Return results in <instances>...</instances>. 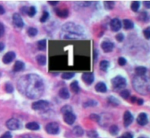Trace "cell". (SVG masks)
Here are the masks:
<instances>
[{
    "label": "cell",
    "instance_id": "obj_1",
    "mask_svg": "<svg viewBox=\"0 0 150 138\" xmlns=\"http://www.w3.org/2000/svg\"><path fill=\"white\" fill-rule=\"evenodd\" d=\"M17 88L19 92L26 97L37 99L43 94L44 83L39 75L36 74H29L19 79Z\"/></svg>",
    "mask_w": 150,
    "mask_h": 138
},
{
    "label": "cell",
    "instance_id": "obj_2",
    "mask_svg": "<svg viewBox=\"0 0 150 138\" xmlns=\"http://www.w3.org/2000/svg\"><path fill=\"white\" fill-rule=\"evenodd\" d=\"M135 89L141 94H145V92H149V79L145 76H138L134 80Z\"/></svg>",
    "mask_w": 150,
    "mask_h": 138
},
{
    "label": "cell",
    "instance_id": "obj_3",
    "mask_svg": "<svg viewBox=\"0 0 150 138\" xmlns=\"http://www.w3.org/2000/svg\"><path fill=\"white\" fill-rule=\"evenodd\" d=\"M62 30L65 33L72 34L77 35L79 37L84 33V29L81 26L77 23H72V22L64 23L62 27Z\"/></svg>",
    "mask_w": 150,
    "mask_h": 138
},
{
    "label": "cell",
    "instance_id": "obj_4",
    "mask_svg": "<svg viewBox=\"0 0 150 138\" xmlns=\"http://www.w3.org/2000/svg\"><path fill=\"white\" fill-rule=\"evenodd\" d=\"M111 84L114 90H122L127 86V80L122 76L118 75L111 80Z\"/></svg>",
    "mask_w": 150,
    "mask_h": 138
},
{
    "label": "cell",
    "instance_id": "obj_5",
    "mask_svg": "<svg viewBox=\"0 0 150 138\" xmlns=\"http://www.w3.org/2000/svg\"><path fill=\"white\" fill-rule=\"evenodd\" d=\"M45 131L49 134H57L59 132V127L56 122H50L45 126Z\"/></svg>",
    "mask_w": 150,
    "mask_h": 138
},
{
    "label": "cell",
    "instance_id": "obj_6",
    "mask_svg": "<svg viewBox=\"0 0 150 138\" xmlns=\"http://www.w3.org/2000/svg\"><path fill=\"white\" fill-rule=\"evenodd\" d=\"M6 127L10 130H17L21 127V124L18 119L10 118L6 122Z\"/></svg>",
    "mask_w": 150,
    "mask_h": 138
},
{
    "label": "cell",
    "instance_id": "obj_7",
    "mask_svg": "<svg viewBox=\"0 0 150 138\" xmlns=\"http://www.w3.org/2000/svg\"><path fill=\"white\" fill-rule=\"evenodd\" d=\"M49 102L46 100H39L32 103V108L35 111H41L44 110L49 106Z\"/></svg>",
    "mask_w": 150,
    "mask_h": 138
},
{
    "label": "cell",
    "instance_id": "obj_8",
    "mask_svg": "<svg viewBox=\"0 0 150 138\" xmlns=\"http://www.w3.org/2000/svg\"><path fill=\"white\" fill-rule=\"evenodd\" d=\"M13 23L16 27L23 28L24 26V23L23 21L21 16L18 13H14L13 15Z\"/></svg>",
    "mask_w": 150,
    "mask_h": 138
},
{
    "label": "cell",
    "instance_id": "obj_9",
    "mask_svg": "<svg viewBox=\"0 0 150 138\" xmlns=\"http://www.w3.org/2000/svg\"><path fill=\"white\" fill-rule=\"evenodd\" d=\"M110 27L113 32H119L122 28V22L119 18H114L110 22Z\"/></svg>",
    "mask_w": 150,
    "mask_h": 138
},
{
    "label": "cell",
    "instance_id": "obj_10",
    "mask_svg": "<svg viewBox=\"0 0 150 138\" xmlns=\"http://www.w3.org/2000/svg\"><path fill=\"white\" fill-rule=\"evenodd\" d=\"M16 53L13 51H9L6 53L2 58V62L5 64H8L11 63L16 58Z\"/></svg>",
    "mask_w": 150,
    "mask_h": 138
},
{
    "label": "cell",
    "instance_id": "obj_11",
    "mask_svg": "<svg viewBox=\"0 0 150 138\" xmlns=\"http://www.w3.org/2000/svg\"><path fill=\"white\" fill-rule=\"evenodd\" d=\"M64 121L68 125H73L76 120V116L73 113H68L63 115Z\"/></svg>",
    "mask_w": 150,
    "mask_h": 138
},
{
    "label": "cell",
    "instance_id": "obj_12",
    "mask_svg": "<svg viewBox=\"0 0 150 138\" xmlns=\"http://www.w3.org/2000/svg\"><path fill=\"white\" fill-rule=\"evenodd\" d=\"M81 78L86 84L91 85L95 80V76L92 73H84L82 75Z\"/></svg>",
    "mask_w": 150,
    "mask_h": 138
},
{
    "label": "cell",
    "instance_id": "obj_13",
    "mask_svg": "<svg viewBox=\"0 0 150 138\" xmlns=\"http://www.w3.org/2000/svg\"><path fill=\"white\" fill-rule=\"evenodd\" d=\"M123 120H124L125 127H129L133 121V115H132L130 111H125L124 113V116H123Z\"/></svg>",
    "mask_w": 150,
    "mask_h": 138
},
{
    "label": "cell",
    "instance_id": "obj_14",
    "mask_svg": "<svg viewBox=\"0 0 150 138\" xmlns=\"http://www.w3.org/2000/svg\"><path fill=\"white\" fill-rule=\"evenodd\" d=\"M114 48V44L110 41H103L101 43V48L105 53H110L113 51Z\"/></svg>",
    "mask_w": 150,
    "mask_h": 138
},
{
    "label": "cell",
    "instance_id": "obj_15",
    "mask_svg": "<svg viewBox=\"0 0 150 138\" xmlns=\"http://www.w3.org/2000/svg\"><path fill=\"white\" fill-rule=\"evenodd\" d=\"M148 116L145 113H141L137 117V123L140 126H145L148 124Z\"/></svg>",
    "mask_w": 150,
    "mask_h": 138
},
{
    "label": "cell",
    "instance_id": "obj_16",
    "mask_svg": "<svg viewBox=\"0 0 150 138\" xmlns=\"http://www.w3.org/2000/svg\"><path fill=\"white\" fill-rule=\"evenodd\" d=\"M55 13L57 15L61 18H66L69 16V10L68 9H60V8H56Z\"/></svg>",
    "mask_w": 150,
    "mask_h": 138
},
{
    "label": "cell",
    "instance_id": "obj_17",
    "mask_svg": "<svg viewBox=\"0 0 150 138\" xmlns=\"http://www.w3.org/2000/svg\"><path fill=\"white\" fill-rule=\"evenodd\" d=\"M25 69V64L21 61H16L13 66V72L18 73V72L23 71Z\"/></svg>",
    "mask_w": 150,
    "mask_h": 138
},
{
    "label": "cell",
    "instance_id": "obj_18",
    "mask_svg": "<svg viewBox=\"0 0 150 138\" xmlns=\"http://www.w3.org/2000/svg\"><path fill=\"white\" fill-rule=\"evenodd\" d=\"M96 92H99V93H105L107 92V86L103 82H99L95 85V87Z\"/></svg>",
    "mask_w": 150,
    "mask_h": 138
},
{
    "label": "cell",
    "instance_id": "obj_19",
    "mask_svg": "<svg viewBox=\"0 0 150 138\" xmlns=\"http://www.w3.org/2000/svg\"><path fill=\"white\" fill-rule=\"evenodd\" d=\"M59 96L62 99H68L70 98V92L67 88H62L59 92Z\"/></svg>",
    "mask_w": 150,
    "mask_h": 138
},
{
    "label": "cell",
    "instance_id": "obj_20",
    "mask_svg": "<svg viewBox=\"0 0 150 138\" xmlns=\"http://www.w3.org/2000/svg\"><path fill=\"white\" fill-rule=\"evenodd\" d=\"M70 90L75 94H79L80 92V87H79V82L77 80H74L73 82H72L70 83Z\"/></svg>",
    "mask_w": 150,
    "mask_h": 138
},
{
    "label": "cell",
    "instance_id": "obj_21",
    "mask_svg": "<svg viewBox=\"0 0 150 138\" xmlns=\"http://www.w3.org/2000/svg\"><path fill=\"white\" fill-rule=\"evenodd\" d=\"M26 128L27 130H32V131H37V130H40V125L37 122H29L26 124Z\"/></svg>",
    "mask_w": 150,
    "mask_h": 138
},
{
    "label": "cell",
    "instance_id": "obj_22",
    "mask_svg": "<svg viewBox=\"0 0 150 138\" xmlns=\"http://www.w3.org/2000/svg\"><path fill=\"white\" fill-rule=\"evenodd\" d=\"M98 105V101L95 100V99H89V100L86 101L83 104V108H91V107H95Z\"/></svg>",
    "mask_w": 150,
    "mask_h": 138
},
{
    "label": "cell",
    "instance_id": "obj_23",
    "mask_svg": "<svg viewBox=\"0 0 150 138\" xmlns=\"http://www.w3.org/2000/svg\"><path fill=\"white\" fill-rule=\"evenodd\" d=\"M135 72L138 75V76H144L146 72H147V69H146V67L141 66V67H136L135 69Z\"/></svg>",
    "mask_w": 150,
    "mask_h": 138
},
{
    "label": "cell",
    "instance_id": "obj_24",
    "mask_svg": "<svg viewBox=\"0 0 150 138\" xmlns=\"http://www.w3.org/2000/svg\"><path fill=\"white\" fill-rule=\"evenodd\" d=\"M123 25H124V28L126 30H129V29H132L134 27V23L130 19H125L123 20Z\"/></svg>",
    "mask_w": 150,
    "mask_h": 138
},
{
    "label": "cell",
    "instance_id": "obj_25",
    "mask_svg": "<svg viewBox=\"0 0 150 138\" xmlns=\"http://www.w3.org/2000/svg\"><path fill=\"white\" fill-rule=\"evenodd\" d=\"M36 61L38 62V64L40 66H44L46 64V58L44 55L42 54H40L36 56Z\"/></svg>",
    "mask_w": 150,
    "mask_h": 138
},
{
    "label": "cell",
    "instance_id": "obj_26",
    "mask_svg": "<svg viewBox=\"0 0 150 138\" xmlns=\"http://www.w3.org/2000/svg\"><path fill=\"white\" fill-rule=\"evenodd\" d=\"M109 61H107V60H103L100 63V68L102 71L106 72L108 70V69L109 68Z\"/></svg>",
    "mask_w": 150,
    "mask_h": 138
},
{
    "label": "cell",
    "instance_id": "obj_27",
    "mask_svg": "<svg viewBox=\"0 0 150 138\" xmlns=\"http://www.w3.org/2000/svg\"><path fill=\"white\" fill-rule=\"evenodd\" d=\"M108 103L111 104V105H113V106H118V105L120 104V100H119L117 98L114 97V96H110L108 98Z\"/></svg>",
    "mask_w": 150,
    "mask_h": 138
},
{
    "label": "cell",
    "instance_id": "obj_28",
    "mask_svg": "<svg viewBox=\"0 0 150 138\" xmlns=\"http://www.w3.org/2000/svg\"><path fill=\"white\" fill-rule=\"evenodd\" d=\"M73 134H75L78 137H81V136H82L83 134V130L80 126H76V127H75L73 128Z\"/></svg>",
    "mask_w": 150,
    "mask_h": 138
},
{
    "label": "cell",
    "instance_id": "obj_29",
    "mask_svg": "<svg viewBox=\"0 0 150 138\" xmlns=\"http://www.w3.org/2000/svg\"><path fill=\"white\" fill-rule=\"evenodd\" d=\"M37 45H38V48L40 51H45V48H46V39H44L38 41Z\"/></svg>",
    "mask_w": 150,
    "mask_h": 138
},
{
    "label": "cell",
    "instance_id": "obj_30",
    "mask_svg": "<svg viewBox=\"0 0 150 138\" xmlns=\"http://www.w3.org/2000/svg\"><path fill=\"white\" fill-rule=\"evenodd\" d=\"M37 10L36 7H34V6H31V7H28L27 12H26V15H29V17H34V16L36 15Z\"/></svg>",
    "mask_w": 150,
    "mask_h": 138
},
{
    "label": "cell",
    "instance_id": "obj_31",
    "mask_svg": "<svg viewBox=\"0 0 150 138\" xmlns=\"http://www.w3.org/2000/svg\"><path fill=\"white\" fill-rule=\"evenodd\" d=\"M104 7L106 10H112L115 6V1H104Z\"/></svg>",
    "mask_w": 150,
    "mask_h": 138
},
{
    "label": "cell",
    "instance_id": "obj_32",
    "mask_svg": "<svg viewBox=\"0 0 150 138\" xmlns=\"http://www.w3.org/2000/svg\"><path fill=\"white\" fill-rule=\"evenodd\" d=\"M61 111L62 113L64 115V114L68 113H73V108H72V107L70 106V105H64V106L61 108V111Z\"/></svg>",
    "mask_w": 150,
    "mask_h": 138
},
{
    "label": "cell",
    "instance_id": "obj_33",
    "mask_svg": "<svg viewBox=\"0 0 150 138\" xmlns=\"http://www.w3.org/2000/svg\"><path fill=\"white\" fill-rule=\"evenodd\" d=\"M38 33V30L35 27H30L27 30V34L29 35L30 37H35Z\"/></svg>",
    "mask_w": 150,
    "mask_h": 138
},
{
    "label": "cell",
    "instance_id": "obj_34",
    "mask_svg": "<svg viewBox=\"0 0 150 138\" xmlns=\"http://www.w3.org/2000/svg\"><path fill=\"white\" fill-rule=\"evenodd\" d=\"M119 131H120V130H119V127L117 125H112L110 127L109 132L111 135H117L119 133Z\"/></svg>",
    "mask_w": 150,
    "mask_h": 138
},
{
    "label": "cell",
    "instance_id": "obj_35",
    "mask_svg": "<svg viewBox=\"0 0 150 138\" xmlns=\"http://www.w3.org/2000/svg\"><path fill=\"white\" fill-rule=\"evenodd\" d=\"M140 7V2L139 1H132L131 6H130V8L133 10V12H138L139 11V9Z\"/></svg>",
    "mask_w": 150,
    "mask_h": 138
},
{
    "label": "cell",
    "instance_id": "obj_36",
    "mask_svg": "<svg viewBox=\"0 0 150 138\" xmlns=\"http://www.w3.org/2000/svg\"><path fill=\"white\" fill-rule=\"evenodd\" d=\"M120 95L122 96V98H123L124 99H129V97L130 96V93L128 90H127V89H124V90L121 91V92L120 93Z\"/></svg>",
    "mask_w": 150,
    "mask_h": 138
},
{
    "label": "cell",
    "instance_id": "obj_37",
    "mask_svg": "<svg viewBox=\"0 0 150 138\" xmlns=\"http://www.w3.org/2000/svg\"><path fill=\"white\" fill-rule=\"evenodd\" d=\"M75 77L74 73H64L62 75V78L64 80H70Z\"/></svg>",
    "mask_w": 150,
    "mask_h": 138
},
{
    "label": "cell",
    "instance_id": "obj_38",
    "mask_svg": "<svg viewBox=\"0 0 150 138\" xmlns=\"http://www.w3.org/2000/svg\"><path fill=\"white\" fill-rule=\"evenodd\" d=\"M62 37L66 39H76L79 37V36H77V35H75V34H72L65 33V32H64V34L62 35Z\"/></svg>",
    "mask_w": 150,
    "mask_h": 138
},
{
    "label": "cell",
    "instance_id": "obj_39",
    "mask_svg": "<svg viewBox=\"0 0 150 138\" xmlns=\"http://www.w3.org/2000/svg\"><path fill=\"white\" fill-rule=\"evenodd\" d=\"M4 89H5V92L8 94L13 93V91H14V87H13V85L10 83H7L4 86Z\"/></svg>",
    "mask_w": 150,
    "mask_h": 138
},
{
    "label": "cell",
    "instance_id": "obj_40",
    "mask_svg": "<svg viewBox=\"0 0 150 138\" xmlns=\"http://www.w3.org/2000/svg\"><path fill=\"white\" fill-rule=\"evenodd\" d=\"M87 136L90 138H97L98 137V134L95 130H90L87 132Z\"/></svg>",
    "mask_w": 150,
    "mask_h": 138
},
{
    "label": "cell",
    "instance_id": "obj_41",
    "mask_svg": "<svg viewBox=\"0 0 150 138\" xmlns=\"http://www.w3.org/2000/svg\"><path fill=\"white\" fill-rule=\"evenodd\" d=\"M48 18H49V13L46 11L43 12V13H42V16H41L40 18V22L44 23V22H45L47 20H48Z\"/></svg>",
    "mask_w": 150,
    "mask_h": 138
},
{
    "label": "cell",
    "instance_id": "obj_42",
    "mask_svg": "<svg viewBox=\"0 0 150 138\" xmlns=\"http://www.w3.org/2000/svg\"><path fill=\"white\" fill-rule=\"evenodd\" d=\"M89 118L91 120L94 121H96V122H99L100 120V115H98V114H95V113H92L90 115H89Z\"/></svg>",
    "mask_w": 150,
    "mask_h": 138
},
{
    "label": "cell",
    "instance_id": "obj_43",
    "mask_svg": "<svg viewBox=\"0 0 150 138\" xmlns=\"http://www.w3.org/2000/svg\"><path fill=\"white\" fill-rule=\"evenodd\" d=\"M115 38L119 42H122L123 40H124L125 36H124V34H123L122 33H119V34H117V35H116Z\"/></svg>",
    "mask_w": 150,
    "mask_h": 138
},
{
    "label": "cell",
    "instance_id": "obj_44",
    "mask_svg": "<svg viewBox=\"0 0 150 138\" xmlns=\"http://www.w3.org/2000/svg\"><path fill=\"white\" fill-rule=\"evenodd\" d=\"M139 18L142 20V21H144V20H148V15L146 12H142L140 14V16H139Z\"/></svg>",
    "mask_w": 150,
    "mask_h": 138
},
{
    "label": "cell",
    "instance_id": "obj_45",
    "mask_svg": "<svg viewBox=\"0 0 150 138\" xmlns=\"http://www.w3.org/2000/svg\"><path fill=\"white\" fill-rule=\"evenodd\" d=\"M144 35L145 36L146 39H149L150 38V27L148 26L146 29L144 30Z\"/></svg>",
    "mask_w": 150,
    "mask_h": 138
},
{
    "label": "cell",
    "instance_id": "obj_46",
    "mask_svg": "<svg viewBox=\"0 0 150 138\" xmlns=\"http://www.w3.org/2000/svg\"><path fill=\"white\" fill-rule=\"evenodd\" d=\"M18 138H40V137L36 135V134H23V135L20 136Z\"/></svg>",
    "mask_w": 150,
    "mask_h": 138
},
{
    "label": "cell",
    "instance_id": "obj_47",
    "mask_svg": "<svg viewBox=\"0 0 150 138\" xmlns=\"http://www.w3.org/2000/svg\"><path fill=\"white\" fill-rule=\"evenodd\" d=\"M118 63L120 66H125L127 64V60L124 57H120L118 59Z\"/></svg>",
    "mask_w": 150,
    "mask_h": 138
},
{
    "label": "cell",
    "instance_id": "obj_48",
    "mask_svg": "<svg viewBox=\"0 0 150 138\" xmlns=\"http://www.w3.org/2000/svg\"><path fill=\"white\" fill-rule=\"evenodd\" d=\"M118 138H133V134L130 132H125L121 136V137H118Z\"/></svg>",
    "mask_w": 150,
    "mask_h": 138
},
{
    "label": "cell",
    "instance_id": "obj_49",
    "mask_svg": "<svg viewBox=\"0 0 150 138\" xmlns=\"http://www.w3.org/2000/svg\"><path fill=\"white\" fill-rule=\"evenodd\" d=\"M0 138H12V134L10 132H7L0 137Z\"/></svg>",
    "mask_w": 150,
    "mask_h": 138
},
{
    "label": "cell",
    "instance_id": "obj_50",
    "mask_svg": "<svg viewBox=\"0 0 150 138\" xmlns=\"http://www.w3.org/2000/svg\"><path fill=\"white\" fill-rule=\"evenodd\" d=\"M4 26L1 23H0V37L4 35Z\"/></svg>",
    "mask_w": 150,
    "mask_h": 138
},
{
    "label": "cell",
    "instance_id": "obj_51",
    "mask_svg": "<svg viewBox=\"0 0 150 138\" xmlns=\"http://www.w3.org/2000/svg\"><path fill=\"white\" fill-rule=\"evenodd\" d=\"M27 9H28V7H26V6H24V7H21V12L22 14L26 15V12H27Z\"/></svg>",
    "mask_w": 150,
    "mask_h": 138
},
{
    "label": "cell",
    "instance_id": "obj_52",
    "mask_svg": "<svg viewBox=\"0 0 150 138\" xmlns=\"http://www.w3.org/2000/svg\"><path fill=\"white\" fill-rule=\"evenodd\" d=\"M144 5L147 9L150 8V1H144Z\"/></svg>",
    "mask_w": 150,
    "mask_h": 138
},
{
    "label": "cell",
    "instance_id": "obj_53",
    "mask_svg": "<svg viewBox=\"0 0 150 138\" xmlns=\"http://www.w3.org/2000/svg\"><path fill=\"white\" fill-rule=\"evenodd\" d=\"M137 104L139 105H142L144 103V101L143 99H137Z\"/></svg>",
    "mask_w": 150,
    "mask_h": 138
},
{
    "label": "cell",
    "instance_id": "obj_54",
    "mask_svg": "<svg viewBox=\"0 0 150 138\" xmlns=\"http://www.w3.org/2000/svg\"><path fill=\"white\" fill-rule=\"evenodd\" d=\"M48 2L49 3V4H51V5H52V6H55V5H57V4H58V3H59V1H48Z\"/></svg>",
    "mask_w": 150,
    "mask_h": 138
},
{
    "label": "cell",
    "instance_id": "obj_55",
    "mask_svg": "<svg viewBox=\"0 0 150 138\" xmlns=\"http://www.w3.org/2000/svg\"><path fill=\"white\" fill-rule=\"evenodd\" d=\"M4 48H5V45H4V44L3 43V42H0V52L3 51V50L4 49Z\"/></svg>",
    "mask_w": 150,
    "mask_h": 138
},
{
    "label": "cell",
    "instance_id": "obj_56",
    "mask_svg": "<svg viewBox=\"0 0 150 138\" xmlns=\"http://www.w3.org/2000/svg\"><path fill=\"white\" fill-rule=\"evenodd\" d=\"M5 13V10H4V8L1 5H0V15H3Z\"/></svg>",
    "mask_w": 150,
    "mask_h": 138
},
{
    "label": "cell",
    "instance_id": "obj_57",
    "mask_svg": "<svg viewBox=\"0 0 150 138\" xmlns=\"http://www.w3.org/2000/svg\"><path fill=\"white\" fill-rule=\"evenodd\" d=\"M137 100V99H136V97L135 96H133V97L131 98V102H132V103H134L135 102H136V101Z\"/></svg>",
    "mask_w": 150,
    "mask_h": 138
},
{
    "label": "cell",
    "instance_id": "obj_58",
    "mask_svg": "<svg viewBox=\"0 0 150 138\" xmlns=\"http://www.w3.org/2000/svg\"><path fill=\"white\" fill-rule=\"evenodd\" d=\"M139 138H146V137H139Z\"/></svg>",
    "mask_w": 150,
    "mask_h": 138
}]
</instances>
